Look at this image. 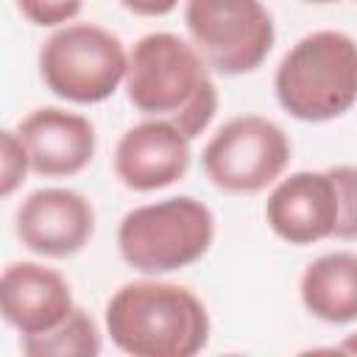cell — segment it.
Listing matches in <instances>:
<instances>
[{
    "label": "cell",
    "mask_w": 357,
    "mask_h": 357,
    "mask_svg": "<svg viewBox=\"0 0 357 357\" xmlns=\"http://www.w3.org/2000/svg\"><path fill=\"white\" fill-rule=\"evenodd\" d=\"M123 89L137 112L176 123L190 139L201 137L218 112V86L206 61L192 42L167 31L134 42Z\"/></svg>",
    "instance_id": "6da1fadb"
},
{
    "label": "cell",
    "mask_w": 357,
    "mask_h": 357,
    "mask_svg": "<svg viewBox=\"0 0 357 357\" xmlns=\"http://www.w3.org/2000/svg\"><path fill=\"white\" fill-rule=\"evenodd\" d=\"M103 326L112 343L131 357H192L209 343V312L184 284L134 279L106 301Z\"/></svg>",
    "instance_id": "7a4b0ae2"
},
{
    "label": "cell",
    "mask_w": 357,
    "mask_h": 357,
    "mask_svg": "<svg viewBox=\"0 0 357 357\" xmlns=\"http://www.w3.org/2000/svg\"><path fill=\"white\" fill-rule=\"evenodd\" d=\"M279 106L301 123L343 117L357 103V39L343 31L301 36L273 73Z\"/></svg>",
    "instance_id": "3957f363"
},
{
    "label": "cell",
    "mask_w": 357,
    "mask_h": 357,
    "mask_svg": "<svg viewBox=\"0 0 357 357\" xmlns=\"http://www.w3.org/2000/svg\"><path fill=\"white\" fill-rule=\"evenodd\" d=\"M215 243V215L192 195H170L134 206L117 226L123 262L145 276L195 265Z\"/></svg>",
    "instance_id": "277c9868"
},
{
    "label": "cell",
    "mask_w": 357,
    "mask_h": 357,
    "mask_svg": "<svg viewBox=\"0 0 357 357\" xmlns=\"http://www.w3.org/2000/svg\"><path fill=\"white\" fill-rule=\"evenodd\" d=\"M123 39L95 22H67L39 47L42 84L67 103H100L126 81Z\"/></svg>",
    "instance_id": "5b68a950"
},
{
    "label": "cell",
    "mask_w": 357,
    "mask_h": 357,
    "mask_svg": "<svg viewBox=\"0 0 357 357\" xmlns=\"http://www.w3.org/2000/svg\"><path fill=\"white\" fill-rule=\"evenodd\" d=\"M184 25L206 67L220 75L254 73L276 42L262 0H184Z\"/></svg>",
    "instance_id": "8992f818"
},
{
    "label": "cell",
    "mask_w": 357,
    "mask_h": 357,
    "mask_svg": "<svg viewBox=\"0 0 357 357\" xmlns=\"http://www.w3.org/2000/svg\"><path fill=\"white\" fill-rule=\"evenodd\" d=\"M290 156L293 145L282 126L262 114H237L209 137L201 165L218 190L254 195L284 176Z\"/></svg>",
    "instance_id": "52a82bcc"
},
{
    "label": "cell",
    "mask_w": 357,
    "mask_h": 357,
    "mask_svg": "<svg viewBox=\"0 0 357 357\" xmlns=\"http://www.w3.org/2000/svg\"><path fill=\"white\" fill-rule=\"evenodd\" d=\"M20 243L45 259H67L84 251L95 234V206L70 187H42L22 198L14 215Z\"/></svg>",
    "instance_id": "ba28073f"
},
{
    "label": "cell",
    "mask_w": 357,
    "mask_h": 357,
    "mask_svg": "<svg viewBox=\"0 0 357 357\" xmlns=\"http://www.w3.org/2000/svg\"><path fill=\"white\" fill-rule=\"evenodd\" d=\"M192 139L170 120L148 117L123 131L114 145V176L134 192H156L181 181L192 162Z\"/></svg>",
    "instance_id": "9c48e42d"
},
{
    "label": "cell",
    "mask_w": 357,
    "mask_h": 357,
    "mask_svg": "<svg viewBox=\"0 0 357 357\" xmlns=\"http://www.w3.org/2000/svg\"><path fill=\"white\" fill-rule=\"evenodd\" d=\"M265 220L271 231L290 245H312L335 237L337 190L329 170L282 176L265 201Z\"/></svg>",
    "instance_id": "30bf717a"
},
{
    "label": "cell",
    "mask_w": 357,
    "mask_h": 357,
    "mask_svg": "<svg viewBox=\"0 0 357 357\" xmlns=\"http://www.w3.org/2000/svg\"><path fill=\"white\" fill-rule=\"evenodd\" d=\"M75 310L70 282L42 262H8L0 276V312L20 337L59 326Z\"/></svg>",
    "instance_id": "8fae6325"
},
{
    "label": "cell",
    "mask_w": 357,
    "mask_h": 357,
    "mask_svg": "<svg viewBox=\"0 0 357 357\" xmlns=\"http://www.w3.org/2000/svg\"><path fill=\"white\" fill-rule=\"evenodd\" d=\"M28 156L31 173L42 178H70L81 173L95 156V126L61 106H39L17 126Z\"/></svg>",
    "instance_id": "7c38bea8"
},
{
    "label": "cell",
    "mask_w": 357,
    "mask_h": 357,
    "mask_svg": "<svg viewBox=\"0 0 357 357\" xmlns=\"http://www.w3.org/2000/svg\"><path fill=\"white\" fill-rule=\"evenodd\" d=\"M298 298L304 310L324 324H354L357 321V254L329 251L315 257L301 279Z\"/></svg>",
    "instance_id": "4fadbf2b"
},
{
    "label": "cell",
    "mask_w": 357,
    "mask_h": 357,
    "mask_svg": "<svg viewBox=\"0 0 357 357\" xmlns=\"http://www.w3.org/2000/svg\"><path fill=\"white\" fill-rule=\"evenodd\" d=\"M20 349L28 357H98L103 349V332L86 310L75 307L59 326L20 337Z\"/></svg>",
    "instance_id": "5bb4252c"
},
{
    "label": "cell",
    "mask_w": 357,
    "mask_h": 357,
    "mask_svg": "<svg viewBox=\"0 0 357 357\" xmlns=\"http://www.w3.org/2000/svg\"><path fill=\"white\" fill-rule=\"evenodd\" d=\"M329 176L337 190V240H357V165H335Z\"/></svg>",
    "instance_id": "9a60e30c"
},
{
    "label": "cell",
    "mask_w": 357,
    "mask_h": 357,
    "mask_svg": "<svg viewBox=\"0 0 357 357\" xmlns=\"http://www.w3.org/2000/svg\"><path fill=\"white\" fill-rule=\"evenodd\" d=\"M28 170H31V156H28V148H25L20 131L6 128L3 145H0V195L8 198L25 181Z\"/></svg>",
    "instance_id": "2e32d148"
},
{
    "label": "cell",
    "mask_w": 357,
    "mask_h": 357,
    "mask_svg": "<svg viewBox=\"0 0 357 357\" xmlns=\"http://www.w3.org/2000/svg\"><path fill=\"white\" fill-rule=\"evenodd\" d=\"M14 3L17 11L36 28H61L73 22L84 8V0H14Z\"/></svg>",
    "instance_id": "e0dca14e"
},
{
    "label": "cell",
    "mask_w": 357,
    "mask_h": 357,
    "mask_svg": "<svg viewBox=\"0 0 357 357\" xmlns=\"http://www.w3.org/2000/svg\"><path fill=\"white\" fill-rule=\"evenodd\" d=\"M120 6L137 17H165L176 11L178 0H120Z\"/></svg>",
    "instance_id": "ac0fdd59"
},
{
    "label": "cell",
    "mask_w": 357,
    "mask_h": 357,
    "mask_svg": "<svg viewBox=\"0 0 357 357\" xmlns=\"http://www.w3.org/2000/svg\"><path fill=\"white\" fill-rule=\"evenodd\" d=\"M332 351H340V354H357V332H351V335H346Z\"/></svg>",
    "instance_id": "d6986e66"
},
{
    "label": "cell",
    "mask_w": 357,
    "mask_h": 357,
    "mask_svg": "<svg viewBox=\"0 0 357 357\" xmlns=\"http://www.w3.org/2000/svg\"><path fill=\"white\" fill-rule=\"evenodd\" d=\"M304 3H315V6H326V3H337V0H304Z\"/></svg>",
    "instance_id": "ffe728a7"
},
{
    "label": "cell",
    "mask_w": 357,
    "mask_h": 357,
    "mask_svg": "<svg viewBox=\"0 0 357 357\" xmlns=\"http://www.w3.org/2000/svg\"><path fill=\"white\" fill-rule=\"evenodd\" d=\"M354 3H357V0H354Z\"/></svg>",
    "instance_id": "44dd1931"
}]
</instances>
